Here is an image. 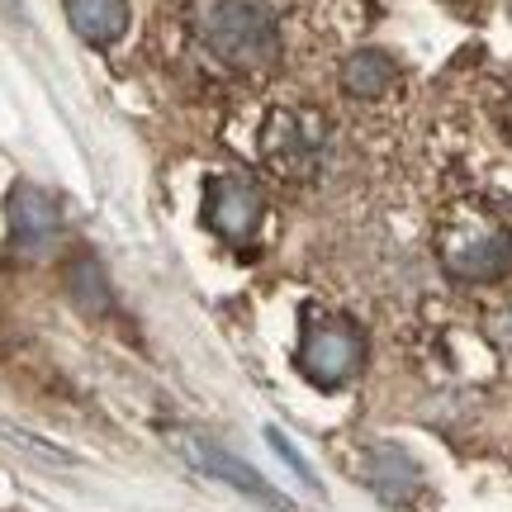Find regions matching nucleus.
I'll use <instances>...</instances> for the list:
<instances>
[{"label": "nucleus", "mask_w": 512, "mask_h": 512, "mask_svg": "<svg viewBox=\"0 0 512 512\" xmlns=\"http://www.w3.org/2000/svg\"><path fill=\"white\" fill-rule=\"evenodd\" d=\"M190 29L219 62L238 67V72H266L280 57L275 19L256 0H195Z\"/></svg>", "instance_id": "f257e3e1"}, {"label": "nucleus", "mask_w": 512, "mask_h": 512, "mask_svg": "<svg viewBox=\"0 0 512 512\" xmlns=\"http://www.w3.org/2000/svg\"><path fill=\"white\" fill-rule=\"evenodd\" d=\"M323 147H328V128L309 110H275L266 133H261V157L271 171L304 181L323 166Z\"/></svg>", "instance_id": "f03ea898"}, {"label": "nucleus", "mask_w": 512, "mask_h": 512, "mask_svg": "<svg viewBox=\"0 0 512 512\" xmlns=\"http://www.w3.org/2000/svg\"><path fill=\"white\" fill-rule=\"evenodd\" d=\"M366 361V342L361 332L351 328L347 318H318L304 328V342H299V370L309 375L318 389H337L347 384Z\"/></svg>", "instance_id": "7ed1b4c3"}, {"label": "nucleus", "mask_w": 512, "mask_h": 512, "mask_svg": "<svg viewBox=\"0 0 512 512\" xmlns=\"http://www.w3.org/2000/svg\"><path fill=\"white\" fill-rule=\"evenodd\" d=\"M5 219H10V238H15L19 252L43 256L57 247V233H62V204L38 190L34 181H19L10 195H5Z\"/></svg>", "instance_id": "20e7f679"}, {"label": "nucleus", "mask_w": 512, "mask_h": 512, "mask_svg": "<svg viewBox=\"0 0 512 512\" xmlns=\"http://www.w3.org/2000/svg\"><path fill=\"white\" fill-rule=\"evenodd\" d=\"M204 219H209V228H214L223 242H233V247L252 242L256 228H261V195H256V185L242 181V176L209 181V190H204Z\"/></svg>", "instance_id": "39448f33"}, {"label": "nucleus", "mask_w": 512, "mask_h": 512, "mask_svg": "<svg viewBox=\"0 0 512 512\" xmlns=\"http://www.w3.org/2000/svg\"><path fill=\"white\" fill-rule=\"evenodd\" d=\"M446 266L460 280H498V275L512 271V238L508 233H484V238L460 242V247H451Z\"/></svg>", "instance_id": "423d86ee"}, {"label": "nucleus", "mask_w": 512, "mask_h": 512, "mask_svg": "<svg viewBox=\"0 0 512 512\" xmlns=\"http://www.w3.org/2000/svg\"><path fill=\"white\" fill-rule=\"evenodd\" d=\"M185 451L195 456V465H200V470H209V475H219L223 484H233V489H242V494L261 498L266 508H285V503H280V494H275L271 484H266V479L256 475L252 465H242L238 456H228V451H219V446H209V441H190Z\"/></svg>", "instance_id": "0eeeda50"}, {"label": "nucleus", "mask_w": 512, "mask_h": 512, "mask_svg": "<svg viewBox=\"0 0 512 512\" xmlns=\"http://www.w3.org/2000/svg\"><path fill=\"white\" fill-rule=\"evenodd\" d=\"M67 19L86 43L105 48L128 29V0H67Z\"/></svg>", "instance_id": "6e6552de"}, {"label": "nucleus", "mask_w": 512, "mask_h": 512, "mask_svg": "<svg viewBox=\"0 0 512 512\" xmlns=\"http://www.w3.org/2000/svg\"><path fill=\"white\" fill-rule=\"evenodd\" d=\"M394 86V62L384 53H375V48H366V53H351L347 67H342V91L356 95V100H375V95H384Z\"/></svg>", "instance_id": "1a4fd4ad"}, {"label": "nucleus", "mask_w": 512, "mask_h": 512, "mask_svg": "<svg viewBox=\"0 0 512 512\" xmlns=\"http://www.w3.org/2000/svg\"><path fill=\"white\" fill-rule=\"evenodd\" d=\"M370 484H375V494H384L389 503H399V498L413 494V484H418V470H413V460L394 451V446H380L366 465Z\"/></svg>", "instance_id": "9d476101"}, {"label": "nucleus", "mask_w": 512, "mask_h": 512, "mask_svg": "<svg viewBox=\"0 0 512 512\" xmlns=\"http://www.w3.org/2000/svg\"><path fill=\"white\" fill-rule=\"evenodd\" d=\"M67 280H72V294L81 309H110V285H105V275H100V266H95L91 256H81Z\"/></svg>", "instance_id": "9b49d317"}, {"label": "nucleus", "mask_w": 512, "mask_h": 512, "mask_svg": "<svg viewBox=\"0 0 512 512\" xmlns=\"http://www.w3.org/2000/svg\"><path fill=\"white\" fill-rule=\"evenodd\" d=\"M266 437H271V446H275V451H280V460H285V465H290L294 475L304 479V484H309V489H318V475H313L309 465H304V456H299V451H294L290 441L280 437V432H266Z\"/></svg>", "instance_id": "f8f14e48"}, {"label": "nucleus", "mask_w": 512, "mask_h": 512, "mask_svg": "<svg viewBox=\"0 0 512 512\" xmlns=\"http://www.w3.org/2000/svg\"><path fill=\"white\" fill-rule=\"evenodd\" d=\"M498 337H503V342H508V347H512V309L503 313V318H498Z\"/></svg>", "instance_id": "ddd939ff"}, {"label": "nucleus", "mask_w": 512, "mask_h": 512, "mask_svg": "<svg viewBox=\"0 0 512 512\" xmlns=\"http://www.w3.org/2000/svg\"><path fill=\"white\" fill-rule=\"evenodd\" d=\"M508 10H512V0H508Z\"/></svg>", "instance_id": "4468645a"}]
</instances>
